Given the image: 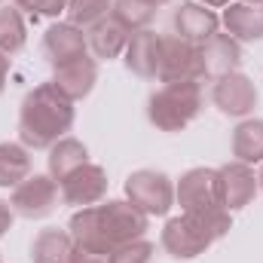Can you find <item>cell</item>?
Wrapping results in <instances>:
<instances>
[{"label": "cell", "mask_w": 263, "mask_h": 263, "mask_svg": "<svg viewBox=\"0 0 263 263\" xmlns=\"http://www.w3.org/2000/svg\"><path fill=\"white\" fill-rule=\"evenodd\" d=\"M202 107H205V95L199 80L162 83L147 98V120L159 132H184L193 120H199Z\"/></svg>", "instance_id": "277c9868"}, {"label": "cell", "mask_w": 263, "mask_h": 263, "mask_svg": "<svg viewBox=\"0 0 263 263\" xmlns=\"http://www.w3.org/2000/svg\"><path fill=\"white\" fill-rule=\"evenodd\" d=\"M159 83H184V80H205L202 77V52L196 43L178 37V34H162V49H159Z\"/></svg>", "instance_id": "52a82bcc"}, {"label": "cell", "mask_w": 263, "mask_h": 263, "mask_svg": "<svg viewBox=\"0 0 263 263\" xmlns=\"http://www.w3.org/2000/svg\"><path fill=\"white\" fill-rule=\"evenodd\" d=\"M12 220H15V211H12L9 199H0V239L12 230Z\"/></svg>", "instance_id": "83f0119b"}, {"label": "cell", "mask_w": 263, "mask_h": 263, "mask_svg": "<svg viewBox=\"0 0 263 263\" xmlns=\"http://www.w3.org/2000/svg\"><path fill=\"white\" fill-rule=\"evenodd\" d=\"M110 15H114L120 25H126L132 34H138V31H147V28L153 25L156 6H150L147 0H114Z\"/></svg>", "instance_id": "cb8c5ba5"}, {"label": "cell", "mask_w": 263, "mask_h": 263, "mask_svg": "<svg viewBox=\"0 0 263 263\" xmlns=\"http://www.w3.org/2000/svg\"><path fill=\"white\" fill-rule=\"evenodd\" d=\"M77 120V107L52 80L37 83L18 107V141L28 150H49Z\"/></svg>", "instance_id": "7a4b0ae2"}, {"label": "cell", "mask_w": 263, "mask_h": 263, "mask_svg": "<svg viewBox=\"0 0 263 263\" xmlns=\"http://www.w3.org/2000/svg\"><path fill=\"white\" fill-rule=\"evenodd\" d=\"M114 0H67V22L77 28H92L95 22H101L104 15H110Z\"/></svg>", "instance_id": "d4e9b609"}, {"label": "cell", "mask_w": 263, "mask_h": 263, "mask_svg": "<svg viewBox=\"0 0 263 263\" xmlns=\"http://www.w3.org/2000/svg\"><path fill=\"white\" fill-rule=\"evenodd\" d=\"M156 254V245L150 239H135L110 251V263H150Z\"/></svg>", "instance_id": "484cf974"}, {"label": "cell", "mask_w": 263, "mask_h": 263, "mask_svg": "<svg viewBox=\"0 0 263 263\" xmlns=\"http://www.w3.org/2000/svg\"><path fill=\"white\" fill-rule=\"evenodd\" d=\"M28 43V25L18 6H0V52L15 55Z\"/></svg>", "instance_id": "603a6c76"}, {"label": "cell", "mask_w": 263, "mask_h": 263, "mask_svg": "<svg viewBox=\"0 0 263 263\" xmlns=\"http://www.w3.org/2000/svg\"><path fill=\"white\" fill-rule=\"evenodd\" d=\"M245 3H260V6H263V0H245Z\"/></svg>", "instance_id": "836d02e7"}, {"label": "cell", "mask_w": 263, "mask_h": 263, "mask_svg": "<svg viewBox=\"0 0 263 263\" xmlns=\"http://www.w3.org/2000/svg\"><path fill=\"white\" fill-rule=\"evenodd\" d=\"M59 199H62L59 181L52 175H28L18 187H12L9 205L25 220H43L55 211Z\"/></svg>", "instance_id": "8992f818"}, {"label": "cell", "mask_w": 263, "mask_h": 263, "mask_svg": "<svg viewBox=\"0 0 263 263\" xmlns=\"http://www.w3.org/2000/svg\"><path fill=\"white\" fill-rule=\"evenodd\" d=\"M199 3H205L208 9H223V6H230L233 0H199Z\"/></svg>", "instance_id": "4dcf8cb0"}, {"label": "cell", "mask_w": 263, "mask_h": 263, "mask_svg": "<svg viewBox=\"0 0 263 263\" xmlns=\"http://www.w3.org/2000/svg\"><path fill=\"white\" fill-rule=\"evenodd\" d=\"M73 251H77L73 236L59 227L40 230L31 242V260L34 263H73Z\"/></svg>", "instance_id": "d6986e66"}, {"label": "cell", "mask_w": 263, "mask_h": 263, "mask_svg": "<svg viewBox=\"0 0 263 263\" xmlns=\"http://www.w3.org/2000/svg\"><path fill=\"white\" fill-rule=\"evenodd\" d=\"M73 263H110L107 254H98V251H89V248H80L73 251Z\"/></svg>", "instance_id": "f1b7e54d"}, {"label": "cell", "mask_w": 263, "mask_h": 263, "mask_svg": "<svg viewBox=\"0 0 263 263\" xmlns=\"http://www.w3.org/2000/svg\"><path fill=\"white\" fill-rule=\"evenodd\" d=\"M211 104L223 114V117H233V120H245L254 114L257 107V86L248 73L236 70V73H227L220 80L211 83Z\"/></svg>", "instance_id": "ba28073f"}, {"label": "cell", "mask_w": 263, "mask_h": 263, "mask_svg": "<svg viewBox=\"0 0 263 263\" xmlns=\"http://www.w3.org/2000/svg\"><path fill=\"white\" fill-rule=\"evenodd\" d=\"M230 150H233L236 162L260 165L263 162V120H257V117L239 120V126L233 129V138H230Z\"/></svg>", "instance_id": "ffe728a7"}, {"label": "cell", "mask_w": 263, "mask_h": 263, "mask_svg": "<svg viewBox=\"0 0 263 263\" xmlns=\"http://www.w3.org/2000/svg\"><path fill=\"white\" fill-rule=\"evenodd\" d=\"M12 6H18L22 12H31L34 18H59L67 12V0H12Z\"/></svg>", "instance_id": "4316f807"}, {"label": "cell", "mask_w": 263, "mask_h": 263, "mask_svg": "<svg viewBox=\"0 0 263 263\" xmlns=\"http://www.w3.org/2000/svg\"><path fill=\"white\" fill-rule=\"evenodd\" d=\"M147 3H150V6H156V9H159V6H165V3H172V0H147Z\"/></svg>", "instance_id": "1f68e13d"}, {"label": "cell", "mask_w": 263, "mask_h": 263, "mask_svg": "<svg viewBox=\"0 0 263 263\" xmlns=\"http://www.w3.org/2000/svg\"><path fill=\"white\" fill-rule=\"evenodd\" d=\"M52 83L59 86V92H65L70 101L86 98L95 83H98V59L83 55L77 62H67L62 67H52Z\"/></svg>", "instance_id": "ac0fdd59"}, {"label": "cell", "mask_w": 263, "mask_h": 263, "mask_svg": "<svg viewBox=\"0 0 263 263\" xmlns=\"http://www.w3.org/2000/svg\"><path fill=\"white\" fill-rule=\"evenodd\" d=\"M172 28H175L172 34L202 46L208 37H214L220 31V15L199 0H181L172 12Z\"/></svg>", "instance_id": "7c38bea8"}, {"label": "cell", "mask_w": 263, "mask_h": 263, "mask_svg": "<svg viewBox=\"0 0 263 263\" xmlns=\"http://www.w3.org/2000/svg\"><path fill=\"white\" fill-rule=\"evenodd\" d=\"M147 230H150V217L141 208H135L129 199H104L98 205L77 208L67 223V233L80 248H89L107 257L114 248L144 239Z\"/></svg>", "instance_id": "6da1fadb"}, {"label": "cell", "mask_w": 263, "mask_h": 263, "mask_svg": "<svg viewBox=\"0 0 263 263\" xmlns=\"http://www.w3.org/2000/svg\"><path fill=\"white\" fill-rule=\"evenodd\" d=\"M257 184H260V193H263V162H260V172H257Z\"/></svg>", "instance_id": "d6a6232c"}, {"label": "cell", "mask_w": 263, "mask_h": 263, "mask_svg": "<svg viewBox=\"0 0 263 263\" xmlns=\"http://www.w3.org/2000/svg\"><path fill=\"white\" fill-rule=\"evenodd\" d=\"M217 190H220V205L233 214V211H242L245 205H251L254 196L260 193V184H257V175H254V165H245V162H223L217 168Z\"/></svg>", "instance_id": "8fae6325"}, {"label": "cell", "mask_w": 263, "mask_h": 263, "mask_svg": "<svg viewBox=\"0 0 263 263\" xmlns=\"http://www.w3.org/2000/svg\"><path fill=\"white\" fill-rule=\"evenodd\" d=\"M43 55L52 67H62L67 62H77L83 55H89V40L86 31L70 25V22H52L43 34Z\"/></svg>", "instance_id": "4fadbf2b"}, {"label": "cell", "mask_w": 263, "mask_h": 263, "mask_svg": "<svg viewBox=\"0 0 263 263\" xmlns=\"http://www.w3.org/2000/svg\"><path fill=\"white\" fill-rule=\"evenodd\" d=\"M230 230H233V214L227 208L196 211V214L193 211H181L178 217L165 220L159 245L175 260H196L199 254H205Z\"/></svg>", "instance_id": "3957f363"}, {"label": "cell", "mask_w": 263, "mask_h": 263, "mask_svg": "<svg viewBox=\"0 0 263 263\" xmlns=\"http://www.w3.org/2000/svg\"><path fill=\"white\" fill-rule=\"evenodd\" d=\"M175 202L181 205V211H214L223 208L220 205V190H217V168L196 165L190 172H184L175 184Z\"/></svg>", "instance_id": "9c48e42d"}, {"label": "cell", "mask_w": 263, "mask_h": 263, "mask_svg": "<svg viewBox=\"0 0 263 263\" xmlns=\"http://www.w3.org/2000/svg\"><path fill=\"white\" fill-rule=\"evenodd\" d=\"M199 52H202V77L205 80H220V77H227V73H236L239 67H242V43L239 40H233L230 34H214V37H208L202 46H199Z\"/></svg>", "instance_id": "5bb4252c"}, {"label": "cell", "mask_w": 263, "mask_h": 263, "mask_svg": "<svg viewBox=\"0 0 263 263\" xmlns=\"http://www.w3.org/2000/svg\"><path fill=\"white\" fill-rule=\"evenodd\" d=\"M31 175V150L22 141H0V187H18Z\"/></svg>", "instance_id": "7402d4cb"}, {"label": "cell", "mask_w": 263, "mask_h": 263, "mask_svg": "<svg viewBox=\"0 0 263 263\" xmlns=\"http://www.w3.org/2000/svg\"><path fill=\"white\" fill-rule=\"evenodd\" d=\"M89 162V147L80 141V138H70L65 135L62 141H55L49 147V156H46V165H49V175L55 181H65L70 172H77L80 165Z\"/></svg>", "instance_id": "44dd1931"}, {"label": "cell", "mask_w": 263, "mask_h": 263, "mask_svg": "<svg viewBox=\"0 0 263 263\" xmlns=\"http://www.w3.org/2000/svg\"><path fill=\"white\" fill-rule=\"evenodd\" d=\"M9 67H12V59L0 52V95H3V89H6V80H9Z\"/></svg>", "instance_id": "f546056e"}, {"label": "cell", "mask_w": 263, "mask_h": 263, "mask_svg": "<svg viewBox=\"0 0 263 263\" xmlns=\"http://www.w3.org/2000/svg\"><path fill=\"white\" fill-rule=\"evenodd\" d=\"M220 25L239 43H257V40H263V6L260 3L233 0L230 6H223Z\"/></svg>", "instance_id": "e0dca14e"}, {"label": "cell", "mask_w": 263, "mask_h": 263, "mask_svg": "<svg viewBox=\"0 0 263 263\" xmlns=\"http://www.w3.org/2000/svg\"><path fill=\"white\" fill-rule=\"evenodd\" d=\"M0 3H3V0H0Z\"/></svg>", "instance_id": "d590c367"}, {"label": "cell", "mask_w": 263, "mask_h": 263, "mask_svg": "<svg viewBox=\"0 0 263 263\" xmlns=\"http://www.w3.org/2000/svg\"><path fill=\"white\" fill-rule=\"evenodd\" d=\"M86 40H89V52L98 62H114L126 52L132 40V31L126 25H120L114 15H104L101 22H95L92 28H86Z\"/></svg>", "instance_id": "9a60e30c"}, {"label": "cell", "mask_w": 263, "mask_h": 263, "mask_svg": "<svg viewBox=\"0 0 263 263\" xmlns=\"http://www.w3.org/2000/svg\"><path fill=\"white\" fill-rule=\"evenodd\" d=\"M159 49H162V34H156L150 28L138 31V34H132L129 46L123 52V62L135 77L156 80V73H159Z\"/></svg>", "instance_id": "2e32d148"}, {"label": "cell", "mask_w": 263, "mask_h": 263, "mask_svg": "<svg viewBox=\"0 0 263 263\" xmlns=\"http://www.w3.org/2000/svg\"><path fill=\"white\" fill-rule=\"evenodd\" d=\"M0 263H3V257H0Z\"/></svg>", "instance_id": "e575fe53"}, {"label": "cell", "mask_w": 263, "mask_h": 263, "mask_svg": "<svg viewBox=\"0 0 263 263\" xmlns=\"http://www.w3.org/2000/svg\"><path fill=\"white\" fill-rule=\"evenodd\" d=\"M107 172L95 162H86L80 165L77 172H70L65 181H59V193H62V202L65 205H73V208H89V205H98L107 199Z\"/></svg>", "instance_id": "30bf717a"}, {"label": "cell", "mask_w": 263, "mask_h": 263, "mask_svg": "<svg viewBox=\"0 0 263 263\" xmlns=\"http://www.w3.org/2000/svg\"><path fill=\"white\" fill-rule=\"evenodd\" d=\"M126 199L147 217H165L175 205V181L156 168H138L126 178Z\"/></svg>", "instance_id": "5b68a950"}]
</instances>
